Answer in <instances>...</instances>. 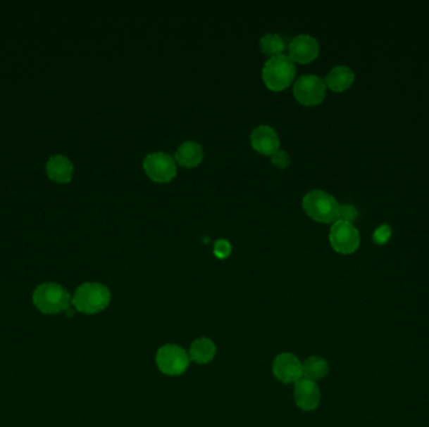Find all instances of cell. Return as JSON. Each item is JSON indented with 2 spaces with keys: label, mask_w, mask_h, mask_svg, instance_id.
I'll return each mask as SVG.
<instances>
[{
  "label": "cell",
  "mask_w": 429,
  "mask_h": 427,
  "mask_svg": "<svg viewBox=\"0 0 429 427\" xmlns=\"http://www.w3.org/2000/svg\"><path fill=\"white\" fill-rule=\"evenodd\" d=\"M111 302V292L107 286L98 282H87L80 286L72 298L75 310L83 314H93L104 311Z\"/></svg>",
  "instance_id": "obj_1"
},
{
  "label": "cell",
  "mask_w": 429,
  "mask_h": 427,
  "mask_svg": "<svg viewBox=\"0 0 429 427\" xmlns=\"http://www.w3.org/2000/svg\"><path fill=\"white\" fill-rule=\"evenodd\" d=\"M33 302L35 307L46 314L67 312L72 307V298L68 292L53 282L38 286L33 293Z\"/></svg>",
  "instance_id": "obj_2"
},
{
  "label": "cell",
  "mask_w": 429,
  "mask_h": 427,
  "mask_svg": "<svg viewBox=\"0 0 429 427\" xmlns=\"http://www.w3.org/2000/svg\"><path fill=\"white\" fill-rule=\"evenodd\" d=\"M304 211L321 223H335L339 219L340 205L332 196L321 189L310 191L303 198Z\"/></svg>",
  "instance_id": "obj_3"
},
{
  "label": "cell",
  "mask_w": 429,
  "mask_h": 427,
  "mask_svg": "<svg viewBox=\"0 0 429 427\" xmlns=\"http://www.w3.org/2000/svg\"><path fill=\"white\" fill-rule=\"evenodd\" d=\"M295 73V64L289 56L271 57L263 65V83L271 91H280L292 84Z\"/></svg>",
  "instance_id": "obj_4"
},
{
  "label": "cell",
  "mask_w": 429,
  "mask_h": 427,
  "mask_svg": "<svg viewBox=\"0 0 429 427\" xmlns=\"http://www.w3.org/2000/svg\"><path fill=\"white\" fill-rule=\"evenodd\" d=\"M143 168L146 174L155 182H170L178 174L176 160L170 154L154 152L144 157Z\"/></svg>",
  "instance_id": "obj_5"
},
{
  "label": "cell",
  "mask_w": 429,
  "mask_h": 427,
  "mask_svg": "<svg viewBox=\"0 0 429 427\" xmlns=\"http://www.w3.org/2000/svg\"><path fill=\"white\" fill-rule=\"evenodd\" d=\"M156 362L161 372H163L165 375L178 376L187 370L189 357L182 348L176 345H166L158 350Z\"/></svg>",
  "instance_id": "obj_6"
},
{
  "label": "cell",
  "mask_w": 429,
  "mask_h": 427,
  "mask_svg": "<svg viewBox=\"0 0 429 427\" xmlns=\"http://www.w3.org/2000/svg\"><path fill=\"white\" fill-rule=\"evenodd\" d=\"M325 94V80L318 75H301L294 84V96L304 106L321 104Z\"/></svg>",
  "instance_id": "obj_7"
},
{
  "label": "cell",
  "mask_w": 429,
  "mask_h": 427,
  "mask_svg": "<svg viewBox=\"0 0 429 427\" xmlns=\"http://www.w3.org/2000/svg\"><path fill=\"white\" fill-rule=\"evenodd\" d=\"M329 239L332 248L342 255L354 253L361 245V236L358 229L353 226V223L340 219L332 223Z\"/></svg>",
  "instance_id": "obj_8"
},
{
  "label": "cell",
  "mask_w": 429,
  "mask_h": 427,
  "mask_svg": "<svg viewBox=\"0 0 429 427\" xmlns=\"http://www.w3.org/2000/svg\"><path fill=\"white\" fill-rule=\"evenodd\" d=\"M287 51H289V58L292 62L295 60L299 63H310L319 56L321 46L318 40L311 35L300 34L290 40Z\"/></svg>",
  "instance_id": "obj_9"
},
{
  "label": "cell",
  "mask_w": 429,
  "mask_h": 427,
  "mask_svg": "<svg viewBox=\"0 0 429 427\" xmlns=\"http://www.w3.org/2000/svg\"><path fill=\"white\" fill-rule=\"evenodd\" d=\"M273 371L275 377L284 383H297L303 378V364L292 353H280L275 359Z\"/></svg>",
  "instance_id": "obj_10"
},
{
  "label": "cell",
  "mask_w": 429,
  "mask_h": 427,
  "mask_svg": "<svg viewBox=\"0 0 429 427\" xmlns=\"http://www.w3.org/2000/svg\"><path fill=\"white\" fill-rule=\"evenodd\" d=\"M252 148L258 151L259 153L263 155H273L279 151L280 147V139L274 128L270 126H259L251 132Z\"/></svg>",
  "instance_id": "obj_11"
},
{
  "label": "cell",
  "mask_w": 429,
  "mask_h": 427,
  "mask_svg": "<svg viewBox=\"0 0 429 427\" xmlns=\"http://www.w3.org/2000/svg\"><path fill=\"white\" fill-rule=\"evenodd\" d=\"M294 399L301 410H315L321 402V390L314 381L300 378L294 388Z\"/></svg>",
  "instance_id": "obj_12"
},
{
  "label": "cell",
  "mask_w": 429,
  "mask_h": 427,
  "mask_svg": "<svg viewBox=\"0 0 429 427\" xmlns=\"http://www.w3.org/2000/svg\"><path fill=\"white\" fill-rule=\"evenodd\" d=\"M46 176L52 179L53 182L69 183L73 178L75 167L69 158L62 154H57L51 157L46 165Z\"/></svg>",
  "instance_id": "obj_13"
},
{
  "label": "cell",
  "mask_w": 429,
  "mask_h": 427,
  "mask_svg": "<svg viewBox=\"0 0 429 427\" xmlns=\"http://www.w3.org/2000/svg\"><path fill=\"white\" fill-rule=\"evenodd\" d=\"M202 158H204V149L200 143L195 141L183 142L175 153V160L178 165L186 168H192L200 165Z\"/></svg>",
  "instance_id": "obj_14"
},
{
  "label": "cell",
  "mask_w": 429,
  "mask_h": 427,
  "mask_svg": "<svg viewBox=\"0 0 429 427\" xmlns=\"http://www.w3.org/2000/svg\"><path fill=\"white\" fill-rule=\"evenodd\" d=\"M354 73L345 65L332 68L326 75L325 84L334 91H347L354 83Z\"/></svg>",
  "instance_id": "obj_15"
},
{
  "label": "cell",
  "mask_w": 429,
  "mask_h": 427,
  "mask_svg": "<svg viewBox=\"0 0 429 427\" xmlns=\"http://www.w3.org/2000/svg\"><path fill=\"white\" fill-rule=\"evenodd\" d=\"M216 355L215 343L206 337L199 338L192 342L189 348V359L195 361L196 364H209Z\"/></svg>",
  "instance_id": "obj_16"
},
{
  "label": "cell",
  "mask_w": 429,
  "mask_h": 427,
  "mask_svg": "<svg viewBox=\"0 0 429 427\" xmlns=\"http://www.w3.org/2000/svg\"><path fill=\"white\" fill-rule=\"evenodd\" d=\"M329 364L325 359L318 356H310L303 364V378L310 381H318L328 375Z\"/></svg>",
  "instance_id": "obj_17"
},
{
  "label": "cell",
  "mask_w": 429,
  "mask_h": 427,
  "mask_svg": "<svg viewBox=\"0 0 429 427\" xmlns=\"http://www.w3.org/2000/svg\"><path fill=\"white\" fill-rule=\"evenodd\" d=\"M260 48L263 54H266V56H271V57L281 56V53L285 51V40L282 39L281 35L276 34V33H268L261 37Z\"/></svg>",
  "instance_id": "obj_18"
},
{
  "label": "cell",
  "mask_w": 429,
  "mask_h": 427,
  "mask_svg": "<svg viewBox=\"0 0 429 427\" xmlns=\"http://www.w3.org/2000/svg\"><path fill=\"white\" fill-rule=\"evenodd\" d=\"M390 237H392V228L388 224H382L373 234L374 243H377L379 246L385 245L390 241Z\"/></svg>",
  "instance_id": "obj_19"
},
{
  "label": "cell",
  "mask_w": 429,
  "mask_h": 427,
  "mask_svg": "<svg viewBox=\"0 0 429 427\" xmlns=\"http://www.w3.org/2000/svg\"><path fill=\"white\" fill-rule=\"evenodd\" d=\"M213 253L218 258H228L231 253V243L228 239L220 238L213 245Z\"/></svg>",
  "instance_id": "obj_20"
},
{
  "label": "cell",
  "mask_w": 429,
  "mask_h": 427,
  "mask_svg": "<svg viewBox=\"0 0 429 427\" xmlns=\"http://www.w3.org/2000/svg\"><path fill=\"white\" fill-rule=\"evenodd\" d=\"M358 217V211L356 208L350 205H340V211H339V219L345 221V222L352 223Z\"/></svg>",
  "instance_id": "obj_21"
},
{
  "label": "cell",
  "mask_w": 429,
  "mask_h": 427,
  "mask_svg": "<svg viewBox=\"0 0 429 427\" xmlns=\"http://www.w3.org/2000/svg\"><path fill=\"white\" fill-rule=\"evenodd\" d=\"M271 162H273V165L282 170V168H286L290 165V157H289V154L286 153L285 151H278L276 153L271 155Z\"/></svg>",
  "instance_id": "obj_22"
}]
</instances>
